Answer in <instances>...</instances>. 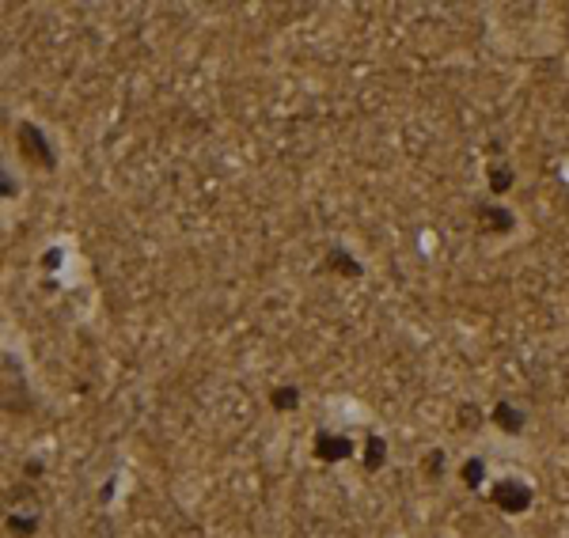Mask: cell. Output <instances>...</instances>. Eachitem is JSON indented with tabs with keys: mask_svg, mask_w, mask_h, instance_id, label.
<instances>
[{
	"mask_svg": "<svg viewBox=\"0 0 569 538\" xmlns=\"http://www.w3.org/2000/svg\"><path fill=\"white\" fill-rule=\"evenodd\" d=\"M493 504L505 508V512H524L532 504V489L524 486L520 478H501L493 486Z\"/></svg>",
	"mask_w": 569,
	"mask_h": 538,
	"instance_id": "cell-2",
	"label": "cell"
},
{
	"mask_svg": "<svg viewBox=\"0 0 569 538\" xmlns=\"http://www.w3.org/2000/svg\"><path fill=\"white\" fill-rule=\"evenodd\" d=\"M493 424L497 429H505V432H520L524 429V417H520V409H512L509 402H501L493 409Z\"/></svg>",
	"mask_w": 569,
	"mask_h": 538,
	"instance_id": "cell-5",
	"label": "cell"
},
{
	"mask_svg": "<svg viewBox=\"0 0 569 538\" xmlns=\"http://www.w3.org/2000/svg\"><path fill=\"white\" fill-rule=\"evenodd\" d=\"M16 145H20V155L27 163H35V167H42V171H53V163H57V155H53V148L46 145V137H42L31 122H20L16 125Z\"/></svg>",
	"mask_w": 569,
	"mask_h": 538,
	"instance_id": "cell-1",
	"label": "cell"
},
{
	"mask_svg": "<svg viewBox=\"0 0 569 538\" xmlns=\"http://www.w3.org/2000/svg\"><path fill=\"white\" fill-rule=\"evenodd\" d=\"M42 265H50V269H57V265H61V250H50L46 258H42Z\"/></svg>",
	"mask_w": 569,
	"mask_h": 538,
	"instance_id": "cell-11",
	"label": "cell"
},
{
	"mask_svg": "<svg viewBox=\"0 0 569 538\" xmlns=\"http://www.w3.org/2000/svg\"><path fill=\"white\" fill-rule=\"evenodd\" d=\"M463 481H467V486H478V481H482V463L478 459L463 466Z\"/></svg>",
	"mask_w": 569,
	"mask_h": 538,
	"instance_id": "cell-10",
	"label": "cell"
},
{
	"mask_svg": "<svg viewBox=\"0 0 569 538\" xmlns=\"http://www.w3.org/2000/svg\"><path fill=\"white\" fill-rule=\"evenodd\" d=\"M349 451H353L349 436H334V432H319L316 436V455L323 463H338V459H346Z\"/></svg>",
	"mask_w": 569,
	"mask_h": 538,
	"instance_id": "cell-4",
	"label": "cell"
},
{
	"mask_svg": "<svg viewBox=\"0 0 569 538\" xmlns=\"http://www.w3.org/2000/svg\"><path fill=\"white\" fill-rule=\"evenodd\" d=\"M475 220H478V232H486V235H505L517 228V217L501 205H490V202L475 205Z\"/></svg>",
	"mask_w": 569,
	"mask_h": 538,
	"instance_id": "cell-3",
	"label": "cell"
},
{
	"mask_svg": "<svg viewBox=\"0 0 569 538\" xmlns=\"http://www.w3.org/2000/svg\"><path fill=\"white\" fill-rule=\"evenodd\" d=\"M509 186H512V171H509L505 163H493V167H490V190H493V194H505Z\"/></svg>",
	"mask_w": 569,
	"mask_h": 538,
	"instance_id": "cell-6",
	"label": "cell"
},
{
	"mask_svg": "<svg viewBox=\"0 0 569 538\" xmlns=\"http://www.w3.org/2000/svg\"><path fill=\"white\" fill-rule=\"evenodd\" d=\"M296 402H301V394H296L293 387H277V391H274V406H277V409L296 406Z\"/></svg>",
	"mask_w": 569,
	"mask_h": 538,
	"instance_id": "cell-8",
	"label": "cell"
},
{
	"mask_svg": "<svg viewBox=\"0 0 569 538\" xmlns=\"http://www.w3.org/2000/svg\"><path fill=\"white\" fill-rule=\"evenodd\" d=\"M331 262H334V269L338 273H349V277H361V265L353 262V254H346V250H331Z\"/></svg>",
	"mask_w": 569,
	"mask_h": 538,
	"instance_id": "cell-7",
	"label": "cell"
},
{
	"mask_svg": "<svg viewBox=\"0 0 569 538\" xmlns=\"http://www.w3.org/2000/svg\"><path fill=\"white\" fill-rule=\"evenodd\" d=\"M376 463H383V440L373 436V440H368V471H373Z\"/></svg>",
	"mask_w": 569,
	"mask_h": 538,
	"instance_id": "cell-9",
	"label": "cell"
}]
</instances>
